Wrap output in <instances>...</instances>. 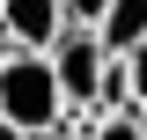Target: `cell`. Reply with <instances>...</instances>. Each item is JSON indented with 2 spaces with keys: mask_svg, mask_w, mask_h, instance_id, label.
Masks as SVG:
<instances>
[{
  "mask_svg": "<svg viewBox=\"0 0 147 140\" xmlns=\"http://www.w3.org/2000/svg\"><path fill=\"white\" fill-rule=\"evenodd\" d=\"M30 140H81L74 125H44V133H30Z\"/></svg>",
  "mask_w": 147,
  "mask_h": 140,
  "instance_id": "8",
  "label": "cell"
},
{
  "mask_svg": "<svg viewBox=\"0 0 147 140\" xmlns=\"http://www.w3.org/2000/svg\"><path fill=\"white\" fill-rule=\"evenodd\" d=\"M0 118L22 125V133H44V125L66 118V96H59V81H52V59L15 52L0 67Z\"/></svg>",
  "mask_w": 147,
  "mask_h": 140,
  "instance_id": "1",
  "label": "cell"
},
{
  "mask_svg": "<svg viewBox=\"0 0 147 140\" xmlns=\"http://www.w3.org/2000/svg\"><path fill=\"white\" fill-rule=\"evenodd\" d=\"M0 7H7V0H0Z\"/></svg>",
  "mask_w": 147,
  "mask_h": 140,
  "instance_id": "12",
  "label": "cell"
},
{
  "mask_svg": "<svg viewBox=\"0 0 147 140\" xmlns=\"http://www.w3.org/2000/svg\"><path fill=\"white\" fill-rule=\"evenodd\" d=\"M44 59H52L59 96H66V103H81V111H96V88H103V67H110L103 37H96V30H66V37H59Z\"/></svg>",
  "mask_w": 147,
  "mask_h": 140,
  "instance_id": "2",
  "label": "cell"
},
{
  "mask_svg": "<svg viewBox=\"0 0 147 140\" xmlns=\"http://www.w3.org/2000/svg\"><path fill=\"white\" fill-rule=\"evenodd\" d=\"M125 59V74H132V103H147V44H132V52H118Z\"/></svg>",
  "mask_w": 147,
  "mask_h": 140,
  "instance_id": "6",
  "label": "cell"
},
{
  "mask_svg": "<svg viewBox=\"0 0 147 140\" xmlns=\"http://www.w3.org/2000/svg\"><path fill=\"white\" fill-rule=\"evenodd\" d=\"M88 140H140V118L132 111H118V118H96V133Z\"/></svg>",
  "mask_w": 147,
  "mask_h": 140,
  "instance_id": "5",
  "label": "cell"
},
{
  "mask_svg": "<svg viewBox=\"0 0 147 140\" xmlns=\"http://www.w3.org/2000/svg\"><path fill=\"white\" fill-rule=\"evenodd\" d=\"M0 30H7L15 52H37V59H44L74 22H66V0H7V7H0Z\"/></svg>",
  "mask_w": 147,
  "mask_h": 140,
  "instance_id": "3",
  "label": "cell"
},
{
  "mask_svg": "<svg viewBox=\"0 0 147 140\" xmlns=\"http://www.w3.org/2000/svg\"><path fill=\"white\" fill-rule=\"evenodd\" d=\"M103 7H110V0H66V22H74V30H96Z\"/></svg>",
  "mask_w": 147,
  "mask_h": 140,
  "instance_id": "7",
  "label": "cell"
},
{
  "mask_svg": "<svg viewBox=\"0 0 147 140\" xmlns=\"http://www.w3.org/2000/svg\"><path fill=\"white\" fill-rule=\"evenodd\" d=\"M0 140H30V133H22V125H7V118H0Z\"/></svg>",
  "mask_w": 147,
  "mask_h": 140,
  "instance_id": "9",
  "label": "cell"
},
{
  "mask_svg": "<svg viewBox=\"0 0 147 140\" xmlns=\"http://www.w3.org/2000/svg\"><path fill=\"white\" fill-rule=\"evenodd\" d=\"M7 59H15V44H7V30H0V67H7Z\"/></svg>",
  "mask_w": 147,
  "mask_h": 140,
  "instance_id": "10",
  "label": "cell"
},
{
  "mask_svg": "<svg viewBox=\"0 0 147 140\" xmlns=\"http://www.w3.org/2000/svg\"><path fill=\"white\" fill-rule=\"evenodd\" d=\"M96 37H103V52H132V44H147V0H110L103 22H96Z\"/></svg>",
  "mask_w": 147,
  "mask_h": 140,
  "instance_id": "4",
  "label": "cell"
},
{
  "mask_svg": "<svg viewBox=\"0 0 147 140\" xmlns=\"http://www.w3.org/2000/svg\"><path fill=\"white\" fill-rule=\"evenodd\" d=\"M132 118H140V140H147V103H132Z\"/></svg>",
  "mask_w": 147,
  "mask_h": 140,
  "instance_id": "11",
  "label": "cell"
}]
</instances>
